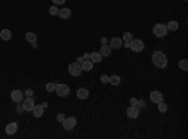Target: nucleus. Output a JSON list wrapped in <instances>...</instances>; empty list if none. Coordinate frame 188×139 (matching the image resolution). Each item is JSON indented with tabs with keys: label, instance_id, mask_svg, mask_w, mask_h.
I'll return each instance as SVG.
<instances>
[{
	"label": "nucleus",
	"instance_id": "f257e3e1",
	"mask_svg": "<svg viewBox=\"0 0 188 139\" xmlns=\"http://www.w3.org/2000/svg\"><path fill=\"white\" fill-rule=\"evenodd\" d=\"M152 60H153V64L157 66V68H166L167 64H168V61H167V57L166 54L161 52V50H158V52H154L153 55H152Z\"/></svg>",
	"mask_w": 188,
	"mask_h": 139
},
{
	"label": "nucleus",
	"instance_id": "f03ea898",
	"mask_svg": "<svg viewBox=\"0 0 188 139\" xmlns=\"http://www.w3.org/2000/svg\"><path fill=\"white\" fill-rule=\"evenodd\" d=\"M167 33H168V29H167V25L164 24H156L153 28V34L156 35L157 38H163L167 35Z\"/></svg>",
	"mask_w": 188,
	"mask_h": 139
},
{
	"label": "nucleus",
	"instance_id": "7ed1b4c3",
	"mask_svg": "<svg viewBox=\"0 0 188 139\" xmlns=\"http://www.w3.org/2000/svg\"><path fill=\"white\" fill-rule=\"evenodd\" d=\"M129 48H131L133 52L139 53L144 49V43L140 39H132L131 41H129Z\"/></svg>",
	"mask_w": 188,
	"mask_h": 139
},
{
	"label": "nucleus",
	"instance_id": "20e7f679",
	"mask_svg": "<svg viewBox=\"0 0 188 139\" xmlns=\"http://www.w3.org/2000/svg\"><path fill=\"white\" fill-rule=\"evenodd\" d=\"M55 92L59 96H66L70 93V88L66 84H55Z\"/></svg>",
	"mask_w": 188,
	"mask_h": 139
},
{
	"label": "nucleus",
	"instance_id": "39448f33",
	"mask_svg": "<svg viewBox=\"0 0 188 139\" xmlns=\"http://www.w3.org/2000/svg\"><path fill=\"white\" fill-rule=\"evenodd\" d=\"M68 71H69L70 75H73V77H79L83 70H82L80 64H78V63H72V64L68 66Z\"/></svg>",
	"mask_w": 188,
	"mask_h": 139
},
{
	"label": "nucleus",
	"instance_id": "423d86ee",
	"mask_svg": "<svg viewBox=\"0 0 188 139\" xmlns=\"http://www.w3.org/2000/svg\"><path fill=\"white\" fill-rule=\"evenodd\" d=\"M75 124H77V118L75 117H69L63 120V128L65 130H72L75 127Z\"/></svg>",
	"mask_w": 188,
	"mask_h": 139
},
{
	"label": "nucleus",
	"instance_id": "0eeeda50",
	"mask_svg": "<svg viewBox=\"0 0 188 139\" xmlns=\"http://www.w3.org/2000/svg\"><path fill=\"white\" fill-rule=\"evenodd\" d=\"M138 115H139V108L138 107H133V105H131V107L127 109V117L128 118L136 119V118H138Z\"/></svg>",
	"mask_w": 188,
	"mask_h": 139
},
{
	"label": "nucleus",
	"instance_id": "6e6552de",
	"mask_svg": "<svg viewBox=\"0 0 188 139\" xmlns=\"http://www.w3.org/2000/svg\"><path fill=\"white\" fill-rule=\"evenodd\" d=\"M10 96H11V100L13 102H15V103H20L23 100V93L20 92V90H18V89H14L11 92V94H10Z\"/></svg>",
	"mask_w": 188,
	"mask_h": 139
},
{
	"label": "nucleus",
	"instance_id": "1a4fd4ad",
	"mask_svg": "<svg viewBox=\"0 0 188 139\" xmlns=\"http://www.w3.org/2000/svg\"><path fill=\"white\" fill-rule=\"evenodd\" d=\"M34 105L35 104H34V100L31 99V96H28V98L24 100V103H23V108H24L25 112H30V110H33Z\"/></svg>",
	"mask_w": 188,
	"mask_h": 139
},
{
	"label": "nucleus",
	"instance_id": "9d476101",
	"mask_svg": "<svg viewBox=\"0 0 188 139\" xmlns=\"http://www.w3.org/2000/svg\"><path fill=\"white\" fill-rule=\"evenodd\" d=\"M149 98H150V100L154 103V104H158L159 102H163V95L161 94L159 92H152L150 93V95H149Z\"/></svg>",
	"mask_w": 188,
	"mask_h": 139
},
{
	"label": "nucleus",
	"instance_id": "9b49d317",
	"mask_svg": "<svg viewBox=\"0 0 188 139\" xmlns=\"http://www.w3.org/2000/svg\"><path fill=\"white\" fill-rule=\"evenodd\" d=\"M16 130H18V124L16 123H10V124H8L5 127V133L8 134V136H13V134H15Z\"/></svg>",
	"mask_w": 188,
	"mask_h": 139
},
{
	"label": "nucleus",
	"instance_id": "f8f14e48",
	"mask_svg": "<svg viewBox=\"0 0 188 139\" xmlns=\"http://www.w3.org/2000/svg\"><path fill=\"white\" fill-rule=\"evenodd\" d=\"M58 15H59L60 19H68L70 18V15H72V10L69 9V8H64V9H60L59 13H58Z\"/></svg>",
	"mask_w": 188,
	"mask_h": 139
},
{
	"label": "nucleus",
	"instance_id": "ddd939ff",
	"mask_svg": "<svg viewBox=\"0 0 188 139\" xmlns=\"http://www.w3.org/2000/svg\"><path fill=\"white\" fill-rule=\"evenodd\" d=\"M77 96L79 99H87L89 96V90L87 88H79L77 90Z\"/></svg>",
	"mask_w": 188,
	"mask_h": 139
},
{
	"label": "nucleus",
	"instance_id": "4468645a",
	"mask_svg": "<svg viewBox=\"0 0 188 139\" xmlns=\"http://www.w3.org/2000/svg\"><path fill=\"white\" fill-rule=\"evenodd\" d=\"M31 112H33V114H34V117L40 118L44 114V107L43 105H34V108H33Z\"/></svg>",
	"mask_w": 188,
	"mask_h": 139
},
{
	"label": "nucleus",
	"instance_id": "2eb2a0df",
	"mask_svg": "<svg viewBox=\"0 0 188 139\" xmlns=\"http://www.w3.org/2000/svg\"><path fill=\"white\" fill-rule=\"evenodd\" d=\"M109 46L113 49H118L122 46V40H120V38H112L109 40Z\"/></svg>",
	"mask_w": 188,
	"mask_h": 139
},
{
	"label": "nucleus",
	"instance_id": "dca6fc26",
	"mask_svg": "<svg viewBox=\"0 0 188 139\" xmlns=\"http://www.w3.org/2000/svg\"><path fill=\"white\" fill-rule=\"evenodd\" d=\"M112 48L108 44H106V45H102L100 46V55L102 57H109L110 55V53H112V50H110Z\"/></svg>",
	"mask_w": 188,
	"mask_h": 139
},
{
	"label": "nucleus",
	"instance_id": "f3484780",
	"mask_svg": "<svg viewBox=\"0 0 188 139\" xmlns=\"http://www.w3.org/2000/svg\"><path fill=\"white\" fill-rule=\"evenodd\" d=\"M0 38L5 41L10 40L11 39V31L9 30V29H3V30L0 31Z\"/></svg>",
	"mask_w": 188,
	"mask_h": 139
},
{
	"label": "nucleus",
	"instance_id": "a211bd4d",
	"mask_svg": "<svg viewBox=\"0 0 188 139\" xmlns=\"http://www.w3.org/2000/svg\"><path fill=\"white\" fill-rule=\"evenodd\" d=\"M82 70L84 71H90L92 69H93V63H92L90 60H84L82 63Z\"/></svg>",
	"mask_w": 188,
	"mask_h": 139
},
{
	"label": "nucleus",
	"instance_id": "6ab92c4d",
	"mask_svg": "<svg viewBox=\"0 0 188 139\" xmlns=\"http://www.w3.org/2000/svg\"><path fill=\"white\" fill-rule=\"evenodd\" d=\"M89 59H90V61L93 63V64L94 63H100L102 61V55H100V53H92Z\"/></svg>",
	"mask_w": 188,
	"mask_h": 139
},
{
	"label": "nucleus",
	"instance_id": "aec40b11",
	"mask_svg": "<svg viewBox=\"0 0 188 139\" xmlns=\"http://www.w3.org/2000/svg\"><path fill=\"white\" fill-rule=\"evenodd\" d=\"M25 40L28 41V43H35L36 41V35L34 34V33H27L25 34Z\"/></svg>",
	"mask_w": 188,
	"mask_h": 139
},
{
	"label": "nucleus",
	"instance_id": "412c9836",
	"mask_svg": "<svg viewBox=\"0 0 188 139\" xmlns=\"http://www.w3.org/2000/svg\"><path fill=\"white\" fill-rule=\"evenodd\" d=\"M167 29L171 31H175L178 29V23L175 22V20H171V22L167 24Z\"/></svg>",
	"mask_w": 188,
	"mask_h": 139
},
{
	"label": "nucleus",
	"instance_id": "4be33fe9",
	"mask_svg": "<svg viewBox=\"0 0 188 139\" xmlns=\"http://www.w3.org/2000/svg\"><path fill=\"white\" fill-rule=\"evenodd\" d=\"M109 83L112 85H118V84H120V77L119 75H112V77H109Z\"/></svg>",
	"mask_w": 188,
	"mask_h": 139
},
{
	"label": "nucleus",
	"instance_id": "5701e85b",
	"mask_svg": "<svg viewBox=\"0 0 188 139\" xmlns=\"http://www.w3.org/2000/svg\"><path fill=\"white\" fill-rule=\"evenodd\" d=\"M179 68H181L182 70H185V71L188 70V60L187 59H183V60L179 61Z\"/></svg>",
	"mask_w": 188,
	"mask_h": 139
},
{
	"label": "nucleus",
	"instance_id": "b1692460",
	"mask_svg": "<svg viewBox=\"0 0 188 139\" xmlns=\"http://www.w3.org/2000/svg\"><path fill=\"white\" fill-rule=\"evenodd\" d=\"M167 104L166 103H163V102H159L158 103V110H159L161 113H166L167 112Z\"/></svg>",
	"mask_w": 188,
	"mask_h": 139
},
{
	"label": "nucleus",
	"instance_id": "393cba45",
	"mask_svg": "<svg viewBox=\"0 0 188 139\" xmlns=\"http://www.w3.org/2000/svg\"><path fill=\"white\" fill-rule=\"evenodd\" d=\"M133 39V35H132V33H129V31H125L124 34H123V40L124 41H131Z\"/></svg>",
	"mask_w": 188,
	"mask_h": 139
},
{
	"label": "nucleus",
	"instance_id": "a878e982",
	"mask_svg": "<svg viewBox=\"0 0 188 139\" xmlns=\"http://www.w3.org/2000/svg\"><path fill=\"white\" fill-rule=\"evenodd\" d=\"M45 89H47V92H49V93L54 92L55 90V84L54 83H48L47 85H45Z\"/></svg>",
	"mask_w": 188,
	"mask_h": 139
},
{
	"label": "nucleus",
	"instance_id": "bb28decb",
	"mask_svg": "<svg viewBox=\"0 0 188 139\" xmlns=\"http://www.w3.org/2000/svg\"><path fill=\"white\" fill-rule=\"evenodd\" d=\"M58 13H59V9H58L55 5L49 8V14H50V15H58Z\"/></svg>",
	"mask_w": 188,
	"mask_h": 139
},
{
	"label": "nucleus",
	"instance_id": "cd10ccee",
	"mask_svg": "<svg viewBox=\"0 0 188 139\" xmlns=\"http://www.w3.org/2000/svg\"><path fill=\"white\" fill-rule=\"evenodd\" d=\"M100 82L102 83H109V77L108 75H106V74H103V75H100Z\"/></svg>",
	"mask_w": 188,
	"mask_h": 139
},
{
	"label": "nucleus",
	"instance_id": "c85d7f7f",
	"mask_svg": "<svg viewBox=\"0 0 188 139\" xmlns=\"http://www.w3.org/2000/svg\"><path fill=\"white\" fill-rule=\"evenodd\" d=\"M64 119H65V115H64V114H62V113H60V114H58V115H57V120L59 122V123H63V120H64Z\"/></svg>",
	"mask_w": 188,
	"mask_h": 139
},
{
	"label": "nucleus",
	"instance_id": "c756f323",
	"mask_svg": "<svg viewBox=\"0 0 188 139\" xmlns=\"http://www.w3.org/2000/svg\"><path fill=\"white\" fill-rule=\"evenodd\" d=\"M129 103H131V105H133V107H138V99H136V98H131Z\"/></svg>",
	"mask_w": 188,
	"mask_h": 139
},
{
	"label": "nucleus",
	"instance_id": "7c9ffc66",
	"mask_svg": "<svg viewBox=\"0 0 188 139\" xmlns=\"http://www.w3.org/2000/svg\"><path fill=\"white\" fill-rule=\"evenodd\" d=\"M108 41H109V40H108L107 38H102V39H100V44H102V45H106V44H108Z\"/></svg>",
	"mask_w": 188,
	"mask_h": 139
},
{
	"label": "nucleus",
	"instance_id": "2f4dec72",
	"mask_svg": "<svg viewBox=\"0 0 188 139\" xmlns=\"http://www.w3.org/2000/svg\"><path fill=\"white\" fill-rule=\"evenodd\" d=\"M53 3L55 4V5H59V4H64L65 0H53Z\"/></svg>",
	"mask_w": 188,
	"mask_h": 139
},
{
	"label": "nucleus",
	"instance_id": "473e14b6",
	"mask_svg": "<svg viewBox=\"0 0 188 139\" xmlns=\"http://www.w3.org/2000/svg\"><path fill=\"white\" fill-rule=\"evenodd\" d=\"M16 112L18 113H24V108H23V105H19V107H16Z\"/></svg>",
	"mask_w": 188,
	"mask_h": 139
},
{
	"label": "nucleus",
	"instance_id": "72a5a7b5",
	"mask_svg": "<svg viewBox=\"0 0 188 139\" xmlns=\"http://www.w3.org/2000/svg\"><path fill=\"white\" fill-rule=\"evenodd\" d=\"M25 95H27V96H31L33 95V90L31 89H27V90H25Z\"/></svg>",
	"mask_w": 188,
	"mask_h": 139
},
{
	"label": "nucleus",
	"instance_id": "f704fd0d",
	"mask_svg": "<svg viewBox=\"0 0 188 139\" xmlns=\"http://www.w3.org/2000/svg\"><path fill=\"white\" fill-rule=\"evenodd\" d=\"M83 61H84V59H83L82 57H79V58L77 59V63H78V64H80V65H82V63H83Z\"/></svg>",
	"mask_w": 188,
	"mask_h": 139
},
{
	"label": "nucleus",
	"instance_id": "c9c22d12",
	"mask_svg": "<svg viewBox=\"0 0 188 139\" xmlns=\"http://www.w3.org/2000/svg\"><path fill=\"white\" fill-rule=\"evenodd\" d=\"M90 54H84V57H83V59H89Z\"/></svg>",
	"mask_w": 188,
	"mask_h": 139
},
{
	"label": "nucleus",
	"instance_id": "e433bc0d",
	"mask_svg": "<svg viewBox=\"0 0 188 139\" xmlns=\"http://www.w3.org/2000/svg\"><path fill=\"white\" fill-rule=\"evenodd\" d=\"M125 48H129V41H125Z\"/></svg>",
	"mask_w": 188,
	"mask_h": 139
},
{
	"label": "nucleus",
	"instance_id": "4c0bfd02",
	"mask_svg": "<svg viewBox=\"0 0 188 139\" xmlns=\"http://www.w3.org/2000/svg\"><path fill=\"white\" fill-rule=\"evenodd\" d=\"M186 1H187V0H186Z\"/></svg>",
	"mask_w": 188,
	"mask_h": 139
}]
</instances>
